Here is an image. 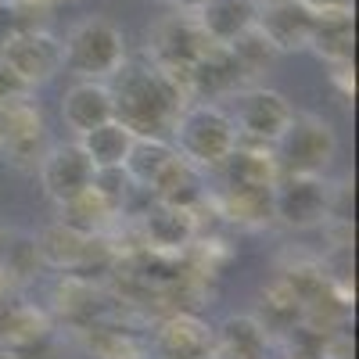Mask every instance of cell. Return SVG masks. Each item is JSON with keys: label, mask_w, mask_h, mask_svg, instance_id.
Segmentation results:
<instances>
[{"label": "cell", "mask_w": 359, "mask_h": 359, "mask_svg": "<svg viewBox=\"0 0 359 359\" xmlns=\"http://www.w3.org/2000/svg\"><path fill=\"white\" fill-rule=\"evenodd\" d=\"M115 86L111 90V104H115V118L126 123L137 137H158L162 130L172 126V118L180 111V86L158 69H126V62L115 72Z\"/></svg>", "instance_id": "1"}, {"label": "cell", "mask_w": 359, "mask_h": 359, "mask_svg": "<svg viewBox=\"0 0 359 359\" xmlns=\"http://www.w3.org/2000/svg\"><path fill=\"white\" fill-rule=\"evenodd\" d=\"M237 126L233 118L216 104H194L187 111H176L172 118V151L187 158L198 169H219L237 147Z\"/></svg>", "instance_id": "2"}, {"label": "cell", "mask_w": 359, "mask_h": 359, "mask_svg": "<svg viewBox=\"0 0 359 359\" xmlns=\"http://www.w3.org/2000/svg\"><path fill=\"white\" fill-rule=\"evenodd\" d=\"M126 62L123 29L108 18H83L62 43V65L83 79H104Z\"/></svg>", "instance_id": "3"}, {"label": "cell", "mask_w": 359, "mask_h": 359, "mask_svg": "<svg viewBox=\"0 0 359 359\" xmlns=\"http://www.w3.org/2000/svg\"><path fill=\"white\" fill-rule=\"evenodd\" d=\"M277 147V165L280 172H294V176H320L327 165L334 162L338 151V137L334 130L316 115H302L291 118V126L284 130V137L273 144Z\"/></svg>", "instance_id": "4"}, {"label": "cell", "mask_w": 359, "mask_h": 359, "mask_svg": "<svg viewBox=\"0 0 359 359\" xmlns=\"http://www.w3.org/2000/svg\"><path fill=\"white\" fill-rule=\"evenodd\" d=\"M327 208H331V198H327V187L320 176H294V172H280L273 184V216L294 230L302 226H316Z\"/></svg>", "instance_id": "5"}, {"label": "cell", "mask_w": 359, "mask_h": 359, "mask_svg": "<svg viewBox=\"0 0 359 359\" xmlns=\"http://www.w3.org/2000/svg\"><path fill=\"white\" fill-rule=\"evenodd\" d=\"M291 104L277 90H245L237 97V111H233V126L237 133H245L259 144H277L284 137V130L291 126Z\"/></svg>", "instance_id": "6"}, {"label": "cell", "mask_w": 359, "mask_h": 359, "mask_svg": "<svg viewBox=\"0 0 359 359\" xmlns=\"http://www.w3.org/2000/svg\"><path fill=\"white\" fill-rule=\"evenodd\" d=\"M0 57L33 86L62 69V43L50 40L47 33H11L0 43Z\"/></svg>", "instance_id": "7"}, {"label": "cell", "mask_w": 359, "mask_h": 359, "mask_svg": "<svg viewBox=\"0 0 359 359\" xmlns=\"http://www.w3.org/2000/svg\"><path fill=\"white\" fill-rule=\"evenodd\" d=\"M40 180H43V191L57 205H65V201L79 198L83 191H90V184H94V162L86 158L79 144H62L43 158Z\"/></svg>", "instance_id": "8"}, {"label": "cell", "mask_w": 359, "mask_h": 359, "mask_svg": "<svg viewBox=\"0 0 359 359\" xmlns=\"http://www.w3.org/2000/svg\"><path fill=\"white\" fill-rule=\"evenodd\" d=\"M313 18L316 11H309L302 0H287V4H262L255 25L277 50H302L313 33Z\"/></svg>", "instance_id": "9"}, {"label": "cell", "mask_w": 359, "mask_h": 359, "mask_svg": "<svg viewBox=\"0 0 359 359\" xmlns=\"http://www.w3.org/2000/svg\"><path fill=\"white\" fill-rule=\"evenodd\" d=\"M259 0H205V4L194 11L198 29L212 40L216 47H230L241 33L255 25L259 18Z\"/></svg>", "instance_id": "10"}, {"label": "cell", "mask_w": 359, "mask_h": 359, "mask_svg": "<svg viewBox=\"0 0 359 359\" xmlns=\"http://www.w3.org/2000/svg\"><path fill=\"white\" fill-rule=\"evenodd\" d=\"M62 118L72 133H86V130L108 123V118H115L111 90L97 79H83V83L69 86L62 97Z\"/></svg>", "instance_id": "11"}, {"label": "cell", "mask_w": 359, "mask_h": 359, "mask_svg": "<svg viewBox=\"0 0 359 359\" xmlns=\"http://www.w3.org/2000/svg\"><path fill=\"white\" fill-rule=\"evenodd\" d=\"M194 233H198L194 208H176V205L158 201L144 216V237L158 252H184L194 241Z\"/></svg>", "instance_id": "12"}, {"label": "cell", "mask_w": 359, "mask_h": 359, "mask_svg": "<svg viewBox=\"0 0 359 359\" xmlns=\"http://www.w3.org/2000/svg\"><path fill=\"white\" fill-rule=\"evenodd\" d=\"M306 47H309L313 54H320L323 62H331V65L352 62V50H355L352 8H348V11H323V15H316Z\"/></svg>", "instance_id": "13"}, {"label": "cell", "mask_w": 359, "mask_h": 359, "mask_svg": "<svg viewBox=\"0 0 359 359\" xmlns=\"http://www.w3.org/2000/svg\"><path fill=\"white\" fill-rule=\"evenodd\" d=\"M212 331L194 316H172L158 331V348L165 359H205L212 352Z\"/></svg>", "instance_id": "14"}, {"label": "cell", "mask_w": 359, "mask_h": 359, "mask_svg": "<svg viewBox=\"0 0 359 359\" xmlns=\"http://www.w3.org/2000/svg\"><path fill=\"white\" fill-rule=\"evenodd\" d=\"M208 47H216V43L208 40L198 29V22H191V18H172V22H165L158 29V57H162V65H194Z\"/></svg>", "instance_id": "15"}, {"label": "cell", "mask_w": 359, "mask_h": 359, "mask_svg": "<svg viewBox=\"0 0 359 359\" xmlns=\"http://www.w3.org/2000/svg\"><path fill=\"white\" fill-rule=\"evenodd\" d=\"M133 137H137V133H133L126 123L108 118V123L79 133V147L86 151V158L94 162V169H108V165H123V162H126Z\"/></svg>", "instance_id": "16"}, {"label": "cell", "mask_w": 359, "mask_h": 359, "mask_svg": "<svg viewBox=\"0 0 359 359\" xmlns=\"http://www.w3.org/2000/svg\"><path fill=\"white\" fill-rule=\"evenodd\" d=\"M151 191L158 194V201L176 205V208H198L201 198H205L198 165H191L187 158H180V155L162 169V176L155 180V187H151Z\"/></svg>", "instance_id": "17"}, {"label": "cell", "mask_w": 359, "mask_h": 359, "mask_svg": "<svg viewBox=\"0 0 359 359\" xmlns=\"http://www.w3.org/2000/svg\"><path fill=\"white\" fill-rule=\"evenodd\" d=\"M172 158H176L172 144H165L162 137H133L123 169H126V176H130V184H140V187L151 191L155 180L162 176V169H165Z\"/></svg>", "instance_id": "18"}, {"label": "cell", "mask_w": 359, "mask_h": 359, "mask_svg": "<svg viewBox=\"0 0 359 359\" xmlns=\"http://www.w3.org/2000/svg\"><path fill=\"white\" fill-rule=\"evenodd\" d=\"M219 169H226L230 187H273L277 176H280L277 155H269V151H245L241 144L233 147V155Z\"/></svg>", "instance_id": "19"}, {"label": "cell", "mask_w": 359, "mask_h": 359, "mask_svg": "<svg viewBox=\"0 0 359 359\" xmlns=\"http://www.w3.org/2000/svg\"><path fill=\"white\" fill-rule=\"evenodd\" d=\"M212 345H219L226 359H266V327L255 316H230Z\"/></svg>", "instance_id": "20"}, {"label": "cell", "mask_w": 359, "mask_h": 359, "mask_svg": "<svg viewBox=\"0 0 359 359\" xmlns=\"http://www.w3.org/2000/svg\"><path fill=\"white\" fill-rule=\"evenodd\" d=\"M62 212H65V216H62L65 226H72V230H79V233H94L97 226L108 223V216L115 212V205L104 201L94 187H90V191H83L79 198L65 201V205H62Z\"/></svg>", "instance_id": "21"}, {"label": "cell", "mask_w": 359, "mask_h": 359, "mask_svg": "<svg viewBox=\"0 0 359 359\" xmlns=\"http://www.w3.org/2000/svg\"><path fill=\"white\" fill-rule=\"evenodd\" d=\"M226 50L233 54V62L241 65V72H245V76H252V72L266 69V65L280 54L273 43H269V40L262 36V29H259V25H252L248 33H241V36H237Z\"/></svg>", "instance_id": "22"}, {"label": "cell", "mask_w": 359, "mask_h": 359, "mask_svg": "<svg viewBox=\"0 0 359 359\" xmlns=\"http://www.w3.org/2000/svg\"><path fill=\"white\" fill-rule=\"evenodd\" d=\"M262 309H266V316H262L259 323L266 327V334H269V331H291L294 320H298V313H302V302L294 298V291H291L287 284H277L273 291L262 298Z\"/></svg>", "instance_id": "23"}, {"label": "cell", "mask_w": 359, "mask_h": 359, "mask_svg": "<svg viewBox=\"0 0 359 359\" xmlns=\"http://www.w3.org/2000/svg\"><path fill=\"white\" fill-rule=\"evenodd\" d=\"M29 94V83L0 57V104H15V101H22Z\"/></svg>", "instance_id": "24"}, {"label": "cell", "mask_w": 359, "mask_h": 359, "mask_svg": "<svg viewBox=\"0 0 359 359\" xmlns=\"http://www.w3.org/2000/svg\"><path fill=\"white\" fill-rule=\"evenodd\" d=\"M302 4H306L309 11L323 15V11H348V8H352V0H302Z\"/></svg>", "instance_id": "25"}, {"label": "cell", "mask_w": 359, "mask_h": 359, "mask_svg": "<svg viewBox=\"0 0 359 359\" xmlns=\"http://www.w3.org/2000/svg\"><path fill=\"white\" fill-rule=\"evenodd\" d=\"M205 4V0H172V8H180V11H187V15H194L198 8Z\"/></svg>", "instance_id": "26"}, {"label": "cell", "mask_w": 359, "mask_h": 359, "mask_svg": "<svg viewBox=\"0 0 359 359\" xmlns=\"http://www.w3.org/2000/svg\"><path fill=\"white\" fill-rule=\"evenodd\" d=\"M259 4H287V0H259Z\"/></svg>", "instance_id": "27"}, {"label": "cell", "mask_w": 359, "mask_h": 359, "mask_svg": "<svg viewBox=\"0 0 359 359\" xmlns=\"http://www.w3.org/2000/svg\"><path fill=\"white\" fill-rule=\"evenodd\" d=\"M294 359H298V355H294Z\"/></svg>", "instance_id": "28"}]
</instances>
